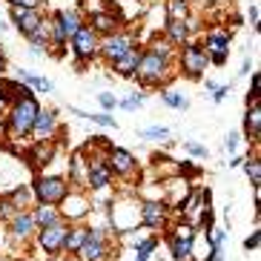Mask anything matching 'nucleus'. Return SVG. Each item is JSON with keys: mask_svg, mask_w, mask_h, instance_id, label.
<instances>
[{"mask_svg": "<svg viewBox=\"0 0 261 261\" xmlns=\"http://www.w3.org/2000/svg\"><path fill=\"white\" fill-rule=\"evenodd\" d=\"M169 75V58L161 52H155V49H149V52H144L138 58V66H135V75L144 86H158L164 84Z\"/></svg>", "mask_w": 261, "mask_h": 261, "instance_id": "1", "label": "nucleus"}, {"mask_svg": "<svg viewBox=\"0 0 261 261\" xmlns=\"http://www.w3.org/2000/svg\"><path fill=\"white\" fill-rule=\"evenodd\" d=\"M38 100L32 95H23L12 103V115H9V132L15 138H23L32 132V123H35V115H38Z\"/></svg>", "mask_w": 261, "mask_h": 261, "instance_id": "2", "label": "nucleus"}, {"mask_svg": "<svg viewBox=\"0 0 261 261\" xmlns=\"http://www.w3.org/2000/svg\"><path fill=\"white\" fill-rule=\"evenodd\" d=\"M32 192H35V198L40 204H63V201L69 198V184L63 181V178H35V184H32Z\"/></svg>", "mask_w": 261, "mask_h": 261, "instance_id": "3", "label": "nucleus"}, {"mask_svg": "<svg viewBox=\"0 0 261 261\" xmlns=\"http://www.w3.org/2000/svg\"><path fill=\"white\" fill-rule=\"evenodd\" d=\"M181 72H184L187 77H192V81H198L201 75H204V69L210 66V58H207V49L198 46V43H181Z\"/></svg>", "mask_w": 261, "mask_h": 261, "instance_id": "4", "label": "nucleus"}, {"mask_svg": "<svg viewBox=\"0 0 261 261\" xmlns=\"http://www.w3.org/2000/svg\"><path fill=\"white\" fill-rule=\"evenodd\" d=\"M81 26H84V23H81V15H77V12H72V9H69V12H55L52 43H55L58 49H63V46H66V40H69L72 35L81 29Z\"/></svg>", "mask_w": 261, "mask_h": 261, "instance_id": "5", "label": "nucleus"}, {"mask_svg": "<svg viewBox=\"0 0 261 261\" xmlns=\"http://www.w3.org/2000/svg\"><path fill=\"white\" fill-rule=\"evenodd\" d=\"M129 49H135V38H132L129 32H112V35H107V38L100 40L98 52L112 63V61H118L123 52H129Z\"/></svg>", "mask_w": 261, "mask_h": 261, "instance_id": "6", "label": "nucleus"}, {"mask_svg": "<svg viewBox=\"0 0 261 261\" xmlns=\"http://www.w3.org/2000/svg\"><path fill=\"white\" fill-rule=\"evenodd\" d=\"M69 40H72V49H75L77 61H92L95 55H98L100 40H98V35H95L92 26H81Z\"/></svg>", "mask_w": 261, "mask_h": 261, "instance_id": "7", "label": "nucleus"}, {"mask_svg": "<svg viewBox=\"0 0 261 261\" xmlns=\"http://www.w3.org/2000/svg\"><path fill=\"white\" fill-rule=\"evenodd\" d=\"M66 230H69V224H63V221H55V224H49V227H40L38 244L43 247V253H49V255L61 253L63 241H66Z\"/></svg>", "mask_w": 261, "mask_h": 261, "instance_id": "8", "label": "nucleus"}, {"mask_svg": "<svg viewBox=\"0 0 261 261\" xmlns=\"http://www.w3.org/2000/svg\"><path fill=\"white\" fill-rule=\"evenodd\" d=\"M192 227L190 224H178L175 232L169 236V250H172V258L175 261H190L192 258Z\"/></svg>", "mask_w": 261, "mask_h": 261, "instance_id": "9", "label": "nucleus"}, {"mask_svg": "<svg viewBox=\"0 0 261 261\" xmlns=\"http://www.w3.org/2000/svg\"><path fill=\"white\" fill-rule=\"evenodd\" d=\"M81 261H100L107 255V232L103 230H89V236L84 238V244L77 247Z\"/></svg>", "mask_w": 261, "mask_h": 261, "instance_id": "10", "label": "nucleus"}, {"mask_svg": "<svg viewBox=\"0 0 261 261\" xmlns=\"http://www.w3.org/2000/svg\"><path fill=\"white\" fill-rule=\"evenodd\" d=\"M107 167H109V172L129 175L132 169H135V158H132V152H126V149H121V146H109Z\"/></svg>", "mask_w": 261, "mask_h": 261, "instance_id": "11", "label": "nucleus"}, {"mask_svg": "<svg viewBox=\"0 0 261 261\" xmlns=\"http://www.w3.org/2000/svg\"><path fill=\"white\" fill-rule=\"evenodd\" d=\"M12 20H15L17 32L29 38L32 32L38 29V23H40V15H38V9H20V6H12Z\"/></svg>", "mask_w": 261, "mask_h": 261, "instance_id": "12", "label": "nucleus"}, {"mask_svg": "<svg viewBox=\"0 0 261 261\" xmlns=\"http://www.w3.org/2000/svg\"><path fill=\"white\" fill-rule=\"evenodd\" d=\"M141 221H144V227H149V230H161L164 224H167V207L164 204H144L141 207Z\"/></svg>", "mask_w": 261, "mask_h": 261, "instance_id": "13", "label": "nucleus"}, {"mask_svg": "<svg viewBox=\"0 0 261 261\" xmlns=\"http://www.w3.org/2000/svg\"><path fill=\"white\" fill-rule=\"evenodd\" d=\"M55 132V112H46V109H38L35 115V123H32V135L38 141H49Z\"/></svg>", "mask_w": 261, "mask_h": 261, "instance_id": "14", "label": "nucleus"}, {"mask_svg": "<svg viewBox=\"0 0 261 261\" xmlns=\"http://www.w3.org/2000/svg\"><path fill=\"white\" fill-rule=\"evenodd\" d=\"M112 181V172H109L107 161H92L89 164V172H86V184L92 190H103V187Z\"/></svg>", "mask_w": 261, "mask_h": 261, "instance_id": "15", "label": "nucleus"}, {"mask_svg": "<svg viewBox=\"0 0 261 261\" xmlns=\"http://www.w3.org/2000/svg\"><path fill=\"white\" fill-rule=\"evenodd\" d=\"M12 236L15 238H29L32 232H35V218H32V213H23V210H17L15 215H12Z\"/></svg>", "mask_w": 261, "mask_h": 261, "instance_id": "16", "label": "nucleus"}, {"mask_svg": "<svg viewBox=\"0 0 261 261\" xmlns=\"http://www.w3.org/2000/svg\"><path fill=\"white\" fill-rule=\"evenodd\" d=\"M247 118H244V135L247 141H258L261 135V107H258V100L255 103H247Z\"/></svg>", "mask_w": 261, "mask_h": 261, "instance_id": "17", "label": "nucleus"}, {"mask_svg": "<svg viewBox=\"0 0 261 261\" xmlns=\"http://www.w3.org/2000/svg\"><path fill=\"white\" fill-rule=\"evenodd\" d=\"M118 26H121V17H112L109 12H95L92 15V29L95 35H112V32H118Z\"/></svg>", "mask_w": 261, "mask_h": 261, "instance_id": "18", "label": "nucleus"}, {"mask_svg": "<svg viewBox=\"0 0 261 261\" xmlns=\"http://www.w3.org/2000/svg\"><path fill=\"white\" fill-rule=\"evenodd\" d=\"M138 58H141L138 49H129V52H123L118 61H112V66H115V72L121 77H132L135 75V66H138Z\"/></svg>", "mask_w": 261, "mask_h": 261, "instance_id": "19", "label": "nucleus"}, {"mask_svg": "<svg viewBox=\"0 0 261 261\" xmlns=\"http://www.w3.org/2000/svg\"><path fill=\"white\" fill-rule=\"evenodd\" d=\"M23 95H32V89L20 81H6V77H0V98L3 100H12L15 103L17 98H23Z\"/></svg>", "mask_w": 261, "mask_h": 261, "instance_id": "20", "label": "nucleus"}, {"mask_svg": "<svg viewBox=\"0 0 261 261\" xmlns=\"http://www.w3.org/2000/svg\"><path fill=\"white\" fill-rule=\"evenodd\" d=\"M32 218H35V227H49V224H55V221H63L61 213H58V207H52V204H40V207H35Z\"/></svg>", "mask_w": 261, "mask_h": 261, "instance_id": "21", "label": "nucleus"}, {"mask_svg": "<svg viewBox=\"0 0 261 261\" xmlns=\"http://www.w3.org/2000/svg\"><path fill=\"white\" fill-rule=\"evenodd\" d=\"M167 38L175 43V46H181V43H187V38H190V20H169L167 23Z\"/></svg>", "mask_w": 261, "mask_h": 261, "instance_id": "22", "label": "nucleus"}, {"mask_svg": "<svg viewBox=\"0 0 261 261\" xmlns=\"http://www.w3.org/2000/svg\"><path fill=\"white\" fill-rule=\"evenodd\" d=\"M86 236H89V227H69L66 230V241H63V250L66 253H77V247L84 244Z\"/></svg>", "mask_w": 261, "mask_h": 261, "instance_id": "23", "label": "nucleus"}, {"mask_svg": "<svg viewBox=\"0 0 261 261\" xmlns=\"http://www.w3.org/2000/svg\"><path fill=\"white\" fill-rule=\"evenodd\" d=\"M230 35L227 32H210L207 40H204V49L207 52H230Z\"/></svg>", "mask_w": 261, "mask_h": 261, "instance_id": "24", "label": "nucleus"}, {"mask_svg": "<svg viewBox=\"0 0 261 261\" xmlns=\"http://www.w3.org/2000/svg\"><path fill=\"white\" fill-rule=\"evenodd\" d=\"M190 6L187 0H167V20H184Z\"/></svg>", "mask_w": 261, "mask_h": 261, "instance_id": "25", "label": "nucleus"}, {"mask_svg": "<svg viewBox=\"0 0 261 261\" xmlns=\"http://www.w3.org/2000/svg\"><path fill=\"white\" fill-rule=\"evenodd\" d=\"M161 98H164V103L172 107V109H187V107H190V100H187L181 92H175V89H164Z\"/></svg>", "mask_w": 261, "mask_h": 261, "instance_id": "26", "label": "nucleus"}, {"mask_svg": "<svg viewBox=\"0 0 261 261\" xmlns=\"http://www.w3.org/2000/svg\"><path fill=\"white\" fill-rule=\"evenodd\" d=\"M20 77H23V81H26L29 86H35L38 92H43V95H46V92H52V84H49L46 77H40V75H32V72H26V69L20 72Z\"/></svg>", "mask_w": 261, "mask_h": 261, "instance_id": "27", "label": "nucleus"}, {"mask_svg": "<svg viewBox=\"0 0 261 261\" xmlns=\"http://www.w3.org/2000/svg\"><path fill=\"white\" fill-rule=\"evenodd\" d=\"M69 112H72V115H77V118H89V121L100 123V126H112V129L118 126L112 115H89V112H81V109H72V107H69Z\"/></svg>", "mask_w": 261, "mask_h": 261, "instance_id": "28", "label": "nucleus"}, {"mask_svg": "<svg viewBox=\"0 0 261 261\" xmlns=\"http://www.w3.org/2000/svg\"><path fill=\"white\" fill-rule=\"evenodd\" d=\"M244 169H247V175H250V184L258 190V184H261V161L258 158H250V161L244 164Z\"/></svg>", "mask_w": 261, "mask_h": 261, "instance_id": "29", "label": "nucleus"}, {"mask_svg": "<svg viewBox=\"0 0 261 261\" xmlns=\"http://www.w3.org/2000/svg\"><path fill=\"white\" fill-rule=\"evenodd\" d=\"M155 247H158V241H155V238H146V241H141V244H138V255H135V261H146L149 255H152Z\"/></svg>", "mask_w": 261, "mask_h": 261, "instance_id": "30", "label": "nucleus"}, {"mask_svg": "<svg viewBox=\"0 0 261 261\" xmlns=\"http://www.w3.org/2000/svg\"><path fill=\"white\" fill-rule=\"evenodd\" d=\"M141 135H144V138H152V141H161V138L169 135V129L167 126H149V129H144Z\"/></svg>", "mask_w": 261, "mask_h": 261, "instance_id": "31", "label": "nucleus"}, {"mask_svg": "<svg viewBox=\"0 0 261 261\" xmlns=\"http://www.w3.org/2000/svg\"><path fill=\"white\" fill-rule=\"evenodd\" d=\"M210 244L213 247H221V241H224V236H227V230H221V227H210Z\"/></svg>", "mask_w": 261, "mask_h": 261, "instance_id": "32", "label": "nucleus"}, {"mask_svg": "<svg viewBox=\"0 0 261 261\" xmlns=\"http://www.w3.org/2000/svg\"><path fill=\"white\" fill-rule=\"evenodd\" d=\"M98 103H100L103 109H115V107H118L115 95H109V92H98Z\"/></svg>", "mask_w": 261, "mask_h": 261, "instance_id": "33", "label": "nucleus"}, {"mask_svg": "<svg viewBox=\"0 0 261 261\" xmlns=\"http://www.w3.org/2000/svg\"><path fill=\"white\" fill-rule=\"evenodd\" d=\"M258 86H261V77H258V72H253V89L247 95V103H255L258 100Z\"/></svg>", "mask_w": 261, "mask_h": 261, "instance_id": "34", "label": "nucleus"}, {"mask_svg": "<svg viewBox=\"0 0 261 261\" xmlns=\"http://www.w3.org/2000/svg\"><path fill=\"white\" fill-rule=\"evenodd\" d=\"M187 152L195 155V158H207V146H201V144H192V141H187Z\"/></svg>", "mask_w": 261, "mask_h": 261, "instance_id": "35", "label": "nucleus"}, {"mask_svg": "<svg viewBox=\"0 0 261 261\" xmlns=\"http://www.w3.org/2000/svg\"><path fill=\"white\" fill-rule=\"evenodd\" d=\"M210 63H215V66H224L227 63V58H230V52H207Z\"/></svg>", "mask_w": 261, "mask_h": 261, "instance_id": "36", "label": "nucleus"}, {"mask_svg": "<svg viewBox=\"0 0 261 261\" xmlns=\"http://www.w3.org/2000/svg\"><path fill=\"white\" fill-rule=\"evenodd\" d=\"M230 95V84H224V86H213V100H224Z\"/></svg>", "mask_w": 261, "mask_h": 261, "instance_id": "37", "label": "nucleus"}, {"mask_svg": "<svg viewBox=\"0 0 261 261\" xmlns=\"http://www.w3.org/2000/svg\"><path fill=\"white\" fill-rule=\"evenodd\" d=\"M258 238H261L258 230H255L250 238H244V250H247V253H250V250H258Z\"/></svg>", "mask_w": 261, "mask_h": 261, "instance_id": "38", "label": "nucleus"}, {"mask_svg": "<svg viewBox=\"0 0 261 261\" xmlns=\"http://www.w3.org/2000/svg\"><path fill=\"white\" fill-rule=\"evenodd\" d=\"M12 6H20V9H38L40 0H9Z\"/></svg>", "mask_w": 261, "mask_h": 261, "instance_id": "39", "label": "nucleus"}, {"mask_svg": "<svg viewBox=\"0 0 261 261\" xmlns=\"http://www.w3.org/2000/svg\"><path fill=\"white\" fill-rule=\"evenodd\" d=\"M138 103H144V95H132V98H126V100H123L121 107H123V109H135Z\"/></svg>", "mask_w": 261, "mask_h": 261, "instance_id": "40", "label": "nucleus"}, {"mask_svg": "<svg viewBox=\"0 0 261 261\" xmlns=\"http://www.w3.org/2000/svg\"><path fill=\"white\" fill-rule=\"evenodd\" d=\"M250 23H253V29H258V6L253 3V9H250Z\"/></svg>", "mask_w": 261, "mask_h": 261, "instance_id": "41", "label": "nucleus"}, {"mask_svg": "<svg viewBox=\"0 0 261 261\" xmlns=\"http://www.w3.org/2000/svg\"><path fill=\"white\" fill-rule=\"evenodd\" d=\"M236 146H238V135H227V149H230V152H232Z\"/></svg>", "mask_w": 261, "mask_h": 261, "instance_id": "42", "label": "nucleus"}, {"mask_svg": "<svg viewBox=\"0 0 261 261\" xmlns=\"http://www.w3.org/2000/svg\"><path fill=\"white\" fill-rule=\"evenodd\" d=\"M250 69H253V63H250V58H247V61H244V66H241V75H247Z\"/></svg>", "mask_w": 261, "mask_h": 261, "instance_id": "43", "label": "nucleus"}, {"mask_svg": "<svg viewBox=\"0 0 261 261\" xmlns=\"http://www.w3.org/2000/svg\"><path fill=\"white\" fill-rule=\"evenodd\" d=\"M3 69H6V55H3V49H0V75H3Z\"/></svg>", "mask_w": 261, "mask_h": 261, "instance_id": "44", "label": "nucleus"}, {"mask_svg": "<svg viewBox=\"0 0 261 261\" xmlns=\"http://www.w3.org/2000/svg\"><path fill=\"white\" fill-rule=\"evenodd\" d=\"M3 29H6V23H3V20H0V32H3Z\"/></svg>", "mask_w": 261, "mask_h": 261, "instance_id": "45", "label": "nucleus"}, {"mask_svg": "<svg viewBox=\"0 0 261 261\" xmlns=\"http://www.w3.org/2000/svg\"><path fill=\"white\" fill-rule=\"evenodd\" d=\"M3 103H6V100H3V98H0V109H3Z\"/></svg>", "mask_w": 261, "mask_h": 261, "instance_id": "46", "label": "nucleus"}]
</instances>
